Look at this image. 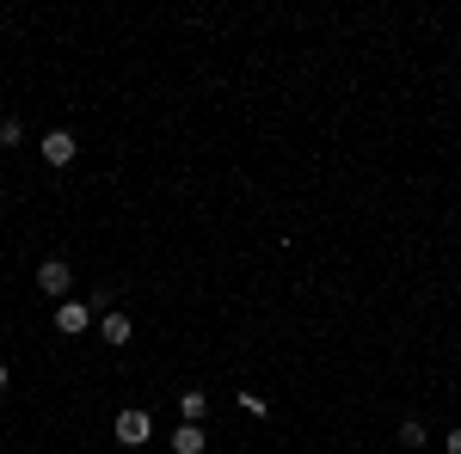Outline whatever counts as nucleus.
I'll use <instances>...</instances> for the list:
<instances>
[{
	"instance_id": "nucleus-7",
	"label": "nucleus",
	"mask_w": 461,
	"mask_h": 454,
	"mask_svg": "<svg viewBox=\"0 0 461 454\" xmlns=\"http://www.w3.org/2000/svg\"><path fill=\"white\" fill-rule=\"evenodd\" d=\"M178 412H185V423H203V412H210V393H178Z\"/></svg>"
},
{
	"instance_id": "nucleus-9",
	"label": "nucleus",
	"mask_w": 461,
	"mask_h": 454,
	"mask_svg": "<svg viewBox=\"0 0 461 454\" xmlns=\"http://www.w3.org/2000/svg\"><path fill=\"white\" fill-rule=\"evenodd\" d=\"M0 141H6V147H19V141H25V123H19V117H6V123H0Z\"/></svg>"
},
{
	"instance_id": "nucleus-5",
	"label": "nucleus",
	"mask_w": 461,
	"mask_h": 454,
	"mask_svg": "<svg viewBox=\"0 0 461 454\" xmlns=\"http://www.w3.org/2000/svg\"><path fill=\"white\" fill-rule=\"evenodd\" d=\"M203 449H210L203 423H178V430H173V454H203Z\"/></svg>"
},
{
	"instance_id": "nucleus-1",
	"label": "nucleus",
	"mask_w": 461,
	"mask_h": 454,
	"mask_svg": "<svg viewBox=\"0 0 461 454\" xmlns=\"http://www.w3.org/2000/svg\"><path fill=\"white\" fill-rule=\"evenodd\" d=\"M148 430H154V418H148V412H117V442H123V449H142Z\"/></svg>"
},
{
	"instance_id": "nucleus-2",
	"label": "nucleus",
	"mask_w": 461,
	"mask_h": 454,
	"mask_svg": "<svg viewBox=\"0 0 461 454\" xmlns=\"http://www.w3.org/2000/svg\"><path fill=\"white\" fill-rule=\"evenodd\" d=\"M93 325V307H80V301H56V332L62 338H80Z\"/></svg>"
},
{
	"instance_id": "nucleus-3",
	"label": "nucleus",
	"mask_w": 461,
	"mask_h": 454,
	"mask_svg": "<svg viewBox=\"0 0 461 454\" xmlns=\"http://www.w3.org/2000/svg\"><path fill=\"white\" fill-rule=\"evenodd\" d=\"M68 282H74V271L62 258H50V264L37 271V289H43V295H62V301H68Z\"/></svg>"
},
{
	"instance_id": "nucleus-4",
	"label": "nucleus",
	"mask_w": 461,
	"mask_h": 454,
	"mask_svg": "<svg viewBox=\"0 0 461 454\" xmlns=\"http://www.w3.org/2000/svg\"><path fill=\"white\" fill-rule=\"evenodd\" d=\"M74 154H80V141H74L68 129H50V136H43V160H50V166H68Z\"/></svg>"
},
{
	"instance_id": "nucleus-11",
	"label": "nucleus",
	"mask_w": 461,
	"mask_h": 454,
	"mask_svg": "<svg viewBox=\"0 0 461 454\" xmlns=\"http://www.w3.org/2000/svg\"><path fill=\"white\" fill-rule=\"evenodd\" d=\"M0 393H6V362H0Z\"/></svg>"
},
{
	"instance_id": "nucleus-10",
	"label": "nucleus",
	"mask_w": 461,
	"mask_h": 454,
	"mask_svg": "<svg viewBox=\"0 0 461 454\" xmlns=\"http://www.w3.org/2000/svg\"><path fill=\"white\" fill-rule=\"evenodd\" d=\"M443 449H449V454H461V423L449 430V436H443Z\"/></svg>"
},
{
	"instance_id": "nucleus-12",
	"label": "nucleus",
	"mask_w": 461,
	"mask_h": 454,
	"mask_svg": "<svg viewBox=\"0 0 461 454\" xmlns=\"http://www.w3.org/2000/svg\"><path fill=\"white\" fill-rule=\"evenodd\" d=\"M0 203H6V184H0Z\"/></svg>"
},
{
	"instance_id": "nucleus-6",
	"label": "nucleus",
	"mask_w": 461,
	"mask_h": 454,
	"mask_svg": "<svg viewBox=\"0 0 461 454\" xmlns=\"http://www.w3.org/2000/svg\"><path fill=\"white\" fill-rule=\"evenodd\" d=\"M99 332H105V344H130V332H136V325H130V314H117V307H111V314L99 319Z\"/></svg>"
},
{
	"instance_id": "nucleus-8",
	"label": "nucleus",
	"mask_w": 461,
	"mask_h": 454,
	"mask_svg": "<svg viewBox=\"0 0 461 454\" xmlns=\"http://www.w3.org/2000/svg\"><path fill=\"white\" fill-rule=\"evenodd\" d=\"M400 442H406V449H425V442H430V436H425V423H419V418H406V423H400Z\"/></svg>"
}]
</instances>
